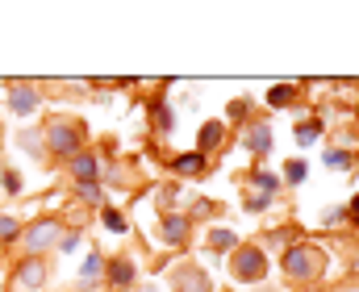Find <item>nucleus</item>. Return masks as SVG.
Returning a JSON list of instances; mask_svg holds the SVG:
<instances>
[{
	"instance_id": "1",
	"label": "nucleus",
	"mask_w": 359,
	"mask_h": 292,
	"mask_svg": "<svg viewBox=\"0 0 359 292\" xmlns=\"http://www.w3.org/2000/svg\"><path fill=\"white\" fill-rule=\"evenodd\" d=\"M284 271H288V280H297V284L314 280V276L322 271V251L310 247V242H297V247L284 251Z\"/></svg>"
},
{
	"instance_id": "2",
	"label": "nucleus",
	"mask_w": 359,
	"mask_h": 292,
	"mask_svg": "<svg viewBox=\"0 0 359 292\" xmlns=\"http://www.w3.org/2000/svg\"><path fill=\"white\" fill-rule=\"evenodd\" d=\"M80 142H84V130L71 125V121H55L46 130V146H50V155H55V159H76Z\"/></svg>"
},
{
	"instance_id": "3",
	"label": "nucleus",
	"mask_w": 359,
	"mask_h": 292,
	"mask_svg": "<svg viewBox=\"0 0 359 292\" xmlns=\"http://www.w3.org/2000/svg\"><path fill=\"white\" fill-rule=\"evenodd\" d=\"M264 271H268V255L259 247H238L234 251V259H230V276L234 280L255 284V280H264Z\"/></svg>"
},
{
	"instance_id": "4",
	"label": "nucleus",
	"mask_w": 359,
	"mask_h": 292,
	"mask_svg": "<svg viewBox=\"0 0 359 292\" xmlns=\"http://www.w3.org/2000/svg\"><path fill=\"white\" fill-rule=\"evenodd\" d=\"M59 230H63L59 221H38V226H34V230L25 234V242H30V251H34V255H42L46 247H55V242L63 238Z\"/></svg>"
},
{
	"instance_id": "5",
	"label": "nucleus",
	"mask_w": 359,
	"mask_h": 292,
	"mask_svg": "<svg viewBox=\"0 0 359 292\" xmlns=\"http://www.w3.org/2000/svg\"><path fill=\"white\" fill-rule=\"evenodd\" d=\"M172 280H176V288H180V292H209V276H205L200 267H192V263H188V267H180Z\"/></svg>"
},
{
	"instance_id": "6",
	"label": "nucleus",
	"mask_w": 359,
	"mask_h": 292,
	"mask_svg": "<svg viewBox=\"0 0 359 292\" xmlns=\"http://www.w3.org/2000/svg\"><path fill=\"white\" fill-rule=\"evenodd\" d=\"M242 146H246V151H255V155H268L272 151V125H251L242 134Z\"/></svg>"
},
{
	"instance_id": "7",
	"label": "nucleus",
	"mask_w": 359,
	"mask_h": 292,
	"mask_svg": "<svg viewBox=\"0 0 359 292\" xmlns=\"http://www.w3.org/2000/svg\"><path fill=\"white\" fill-rule=\"evenodd\" d=\"M150 121H155L159 134H176V113H172V105L163 101V96H155V101H150Z\"/></svg>"
},
{
	"instance_id": "8",
	"label": "nucleus",
	"mask_w": 359,
	"mask_h": 292,
	"mask_svg": "<svg viewBox=\"0 0 359 292\" xmlns=\"http://www.w3.org/2000/svg\"><path fill=\"white\" fill-rule=\"evenodd\" d=\"M71 171H76L80 184H96V175H100V159L88 155V151H80V155L71 159Z\"/></svg>"
},
{
	"instance_id": "9",
	"label": "nucleus",
	"mask_w": 359,
	"mask_h": 292,
	"mask_svg": "<svg viewBox=\"0 0 359 292\" xmlns=\"http://www.w3.org/2000/svg\"><path fill=\"white\" fill-rule=\"evenodd\" d=\"M17 280H21V288H42V280H46V263L34 255V259H25L21 267H17Z\"/></svg>"
},
{
	"instance_id": "10",
	"label": "nucleus",
	"mask_w": 359,
	"mask_h": 292,
	"mask_svg": "<svg viewBox=\"0 0 359 292\" xmlns=\"http://www.w3.org/2000/svg\"><path fill=\"white\" fill-rule=\"evenodd\" d=\"M163 242H167V247H184V242H188V217L172 213L163 221Z\"/></svg>"
},
{
	"instance_id": "11",
	"label": "nucleus",
	"mask_w": 359,
	"mask_h": 292,
	"mask_svg": "<svg viewBox=\"0 0 359 292\" xmlns=\"http://www.w3.org/2000/svg\"><path fill=\"white\" fill-rule=\"evenodd\" d=\"M209 167V159H205L200 151H188V155H176L172 159V171H180V175H196V171H205Z\"/></svg>"
},
{
	"instance_id": "12",
	"label": "nucleus",
	"mask_w": 359,
	"mask_h": 292,
	"mask_svg": "<svg viewBox=\"0 0 359 292\" xmlns=\"http://www.w3.org/2000/svg\"><path fill=\"white\" fill-rule=\"evenodd\" d=\"M251 180H255V188H259V197H272V201H276V192H280V184H284V180H280L276 171H268V167H255Z\"/></svg>"
},
{
	"instance_id": "13",
	"label": "nucleus",
	"mask_w": 359,
	"mask_h": 292,
	"mask_svg": "<svg viewBox=\"0 0 359 292\" xmlns=\"http://www.w3.org/2000/svg\"><path fill=\"white\" fill-rule=\"evenodd\" d=\"M9 109H13L17 117L34 113V109H38V92H34V88H17V92L9 96Z\"/></svg>"
},
{
	"instance_id": "14",
	"label": "nucleus",
	"mask_w": 359,
	"mask_h": 292,
	"mask_svg": "<svg viewBox=\"0 0 359 292\" xmlns=\"http://www.w3.org/2000/svg\"><path fill=\"white\" fill-rule=\"evenodd\" d=\"M222 130H226L222 121H205V125H200V134H196V146H200V155H209L213 146L222 142Z\"/></svg>"
},
{
	"instance_id": "15",
	"label": "nucleus",
	"mask_w": 359,
	"mask_h": 292,
	"mask_svg": "<svg viewBox=\"0 0 359 292\" xmlns=\"http://www.w3.org/2000/svg\"><path fill=\"white\" fill-rule=\"evenodd\" d=\"M292 96H297V92H292V84H276V88H268L264 101H268L272 109H288V105H292Z\"/></svg>"
},
{
	"instance_id": "16",
	"label": "nucleus",
	"mask_w": 359,
	"mask_h": 292,
	"mask_svg": "<svg viewBox=\"0 0 359 292\" xmlns=\"http://www.w3.org/2000/svg\"><path fill=\"white\" fill-rule=\"evenodd\" d=\"M209 247L213 251H230V247H238V234L226 230V226H218V230H209Z\"/></svg>"
},
{
	"instance_id": "17",
	"label": "nucleus",
	"mask_w": 359,
	"mask_h": 292,
	"mask_svg": "<svg viewBox=\"0 0 359 292\" xmlns=\"http://www.w3.org/2000/svg\"><path fill=\"white\" fill-rule=\"evenodd\" d=\"M109 280H113L117 288H126V284L134 280V263H130V259H113V263H109Z\"/></svg>"
},
{
	"instance_id": "18",
	"label": "nucleus",
	"mask_w": 359,
	"mask_h": 292,
	"mask_svg": "<svg viewBox=\"0 0 359 292\" xmlns=\"http://www.w3.org/2000/svg\"><path fill=\"white\" fill-rule=\"evenodd\" d=\"M318 138H322V121H301L297 125V142L301 146H314Z\"/></svg>"
},
{
	"instance_id": "19",
	"label": "nucleus",
	"mask_w": 359,
	"mask_h": 292,
	"mask_svg": "<svg viewBox=\"0 0 359 292\" xmlns=\"http://www.w3.org/2000/svg\"><path fill=\"white\" fill-rule=\"evenodd\" d=\"M76 197L88 201V205H105V192H100V184H80V188H76Z\"/></svg>"
},
{
	"instance_id": "20",
	"label": "nucleus",
	"mask_w": 359,
	"mask_h": 292,
	"mask_svg": "<svg viewBox=\"0 0 359 292\" xmlns=\"http://www.w3.org/2000/svg\"><path fill=\"white\" fill-rule=\"evenodd\" d=\"M305 175H310V163L288 159V167H284V180H288V184H305Z\"/></svg>"
},
{
	"instance_id": "21",
	"label": "nucleus",
	"mask_w": 359,
	"mask_h": 292,
	"mask_svg": "<svg viewBox=\"0 0 359 292\" xmlns=\"http://www.w3.org/2000/svg\"><path fill=\"white\" fill-rule=\"evenodd\" d=\"M330 171H347L351 167V151H326V159H322Z\"/></svg>"
},
{
	"instance_id": "22",
	"label": "nucleus",
	"mask_w": 359,
	"mask_h": 292,
	"mask_svg": "<svg viewBox=\"0 0 359 292\" xmlns=\"http://www.w3.org/2000/svg\"><path fill=\"white\" fill-rule=\"evenodd\" d=\"M17 238H21V226H17L13 217L0 213V242H17Z\"/></svg>"
},
{
	"instance_id": "23",
	"label": "nucleus",
	"mask_w": 359,
	"mask_h": 292,
	"mask_svg": "<svg viewBox=\"0 0 359 292\" xmlns=\"http://www.w3.org/2000/svg\"><path fill=\"white\" fill-rule=\"evenodd\" d=\"M100 267H105V259H100V255L92 251V255L84 259V267H80V276H84V280H96V276H100Z\"/></svg>"
},
{
	"instance_id": "24",
	"label": "nucleus",
	"mask_w": 359,
	"mask_h": 292,
	"mask_svg": "<svg viewBox=\"0 0 359 292\" xmlns=\"http://www.w3.org/2000/svg\"><path fill=\"white\" fill-rule=\"evenodd\" d=\"M105 226H109L113 234H126V217H121L117 209H105Z\"/></svg>"
},
{
	"instance_id": "25",
	"label": "nucleus",
	"mask_w": 359,
	"mask_h": 292,
	"mask_svg": "<svg viewBox=\"0 0 359 292\" xmlns=\"http://www.w3.org/2000/svg\"><path fill=\"white\" fill-rule=\"evenodd\" d=\"M17 142H21V151H30V155H38V151H42V138H38V134H30V130H25Z\"/></svg>"
},
{
	"instance_id": "26",
	"label": "nucleus",
	"mask_w": 359,
	"mask_h": 292,
	"mask_svg": "<svg viewBox=\"0 0 359 292\" xmlns=\"http://www.w3.org/2000/svg\"><path fill=\"white\" fill-rule=\"evenodd\" d=\"M268 205H272V197H251V201H246V209H251V213H264Z\"/></svg>"
},
{
	"instance_id": "27",
	"label": "nucleus",
	"mask_w": 359,
	"mask_h": 292,
	"mask_svg": "<svg viewBox=\"0 0 359 292\" xmlns=\"http://www.w3.org/2000/svg\"><path fill=\"white\" fill-rule=\"evenodd\" d=\"M59 247H63V251H76V247H80V234H76V230L63 234V238H59Z\"/></svg>"
},
{
	"instance_id": "28",
	"label": "nucleus",
	"mask_w": 359,
	"mask_h": 292,
	"mask_svg": "<svg viewBox=\"0 0 359 292\" xmlns=\"http://www.w3.org/2000/svg\"><path fill=\"white\" fill-rule=\"evenodd\" d=\"M226 113H230L234 121H238V117H246V101H230V109H226Z\"/></svg>"
},
{
	"instance_id": "29",
	"label": "nucleus",
	"mask_w": 359,
	"mask_h": 292,
	"mask_svg": "<svg viewBox=\"0 0 359 292\" xmlns=\"http://www.w3.org/2000/svg\"><path fill=\"white\" fill-rule=\"evenodd\" d=\"M5 188H9V192H21V175H17V171H5Z\"/></svg>"
},
{
	"instance_id": "30",
	"label": "nucleus",
	"mask_w": 359,
	"mask_h": 292,
	"mask_svg": "<svg viewBox=\"0 0 359 292\" xmlns=\"http://www.w3.org/2000/svg\"><path fill=\"white\" fill-rule=\"evenodd\" d=\"M338 217H343V209H326V213H322V221H326V226H334Z\"/></svg>"
},
{
	"instance_id": "31",
	"label": "nucleus",
	"mask_w": 359,
	"mask_h": 292,
	"mask_svg": "<svg viewBox=\"0 0 359 292\" xmlns=\"http://www.w3.org/2000/svg\"><path fill=\"white\" fill-rule=\"evenodd\" d=\"M351 221L359 226V197H351Z\"/></svg>"
},
{
	"instance_id": "32",
	"label": "nucleus",
	"mask_w": 359,
	"mask_h": 292,
	"mask_svg": "<svg viewBox=\"0 0 359 292\" xmlns=\"http://www.w3.org/2000/svg\"><path fill=\"white\" fill-rule=\"evenodd\" d=\"M0 184H5V163H0Z\"/></svg>"
},
{
	"instance_id": "33",
	"label": "nucleus",
	"mask_w": 359,
	"mask_h": 292,
	"mask_svg": "<svg viewBox=\"0 0 359 292\" xmlns=\"http://www.w3.org/2000/svg\"><path fill=\"white\" fill-rule=\"evenodd\" d=\"M310 292H318V288H310Z\"/></svg>"
}]
</instances>
